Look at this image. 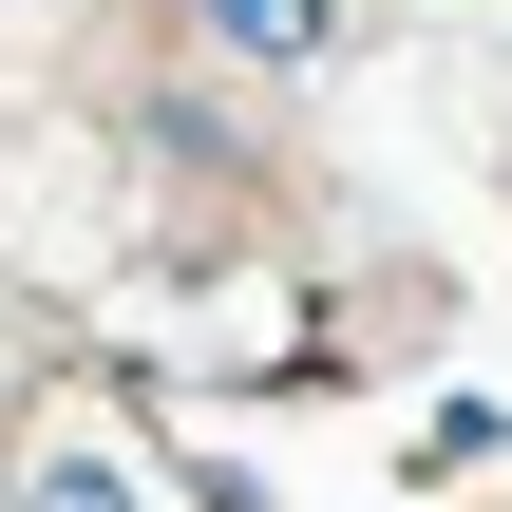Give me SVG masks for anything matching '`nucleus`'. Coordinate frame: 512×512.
<instances>
[{
  "label": "nucleus",
  "mask_w": 512,
  "mask_h": 512,
  "mask_svg": "<svg viewBox=\"0 0 512 512\" xmlns=\"http://www.w3.org/2000/svg\"><path fill=\"white\" fill-rule=\"evenodd\" d=\"M19 512H171V494H152V475H133L114 437H57V456L19 475Z\"/></svg>",
  "instance_id": "f03ea898"
},
{
  "label": "nucleus",
  "mask_w": 512,
  "mask_h": 512,
  "mask_svg": "<svg viewBox=\"0 0 512 512\" xmlns=\"http://www.w3.org/2000/svg\"><path fill=\"white\" fill-rule=\"evenodd\" d=\"M342 19H361V0H190V38H209V57H247V76H323V57H342Z\"/></svg>",
  "instance_id": "f257e3e1"
}]
</instances>
